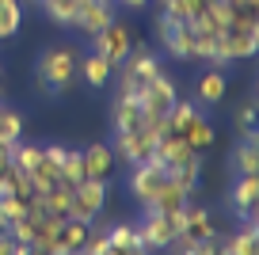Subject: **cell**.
Segmentation results:
<instances>
[{
  "label": "cell",
  "instance_id": "cell-28",
  "mask_svg": "<svg viewBox=\"0 0 259 255\" xmlns=\"http://www.w3.org/2000/svg\"><path fill=\"white\" fill-rule=\"evenodd\" d=\"M23 23V0H0V42L12 38Z\"/></svg>",
  "mask_w": 259,
  "mask_h": 255
},
{
  "label": "cell",
  "instance_id": "cell-39",
  "mask_svg": "<svg viewBox=\"0 0 259 255\" xmlns=\"http://www.w3.org/2000/svg\"><path fill=\"white\" fill-rule=\"evenodd\" d=\"M73 255H84V251H73Z\"/></svg>",
  "mask_w": 259,
  "mask_h": 255
},
{
  "label": "cell",
  "instance_id": "cell-22",
  "mask_svg": "<svg viewBox=\"0 0 259 255\" xmlns=\"http://www.w3.org/2000/svg\"><path fill=\"white\" fill-rule=\"evenodd\" d=\"M194 99H198V107H218L221 99H225V72L210 65V72L198 80V92H194Z\"/></svg>",
  "mask_w": 259,
  "mask_h": 255
},
{
  "label": "cell",
  "instance_id": "cell-21",
  "mask_svg": "<svg viewBox=\"0 0 259 255\" xmlns=\"http://www.w3.org/2000/svg\"><path fill=\"white\" fill-rule=\"evenodd\" d=\"M42 202V209H46L50 217H69V202H73V187L69 183H54L46 187V191H34Z\"/></svg>",
  "mask_w": 259,
  "mask_h": 255
},
{
  "label": "cell",
  "instance_id": "cell-40",
  "mask_svg": "<svg viewBox=\"0 0 259 255\" xmlns=\"http://www.w3.org/2000/svg\"><path fill=\"white\" fill-rule=\"evenodd\" d=\"M206 4H213V0H206Z\"/></svg>",
  "mask_w": 259,
  "mask_h": 255
},
{
  "label": "cell",
  "instance_id": "cell-13",
  "mask_svg": "<svg viewBox=\"0 0 259 255\" xmlns=\"http://www.w3.org/2000/svg\"><path fill=\"white\" fill-rule=\"evenodd\" d=\"M210 236H218L210 209H206V206H194V202H187V206H183V225H179L176 244H194V240H210Z\"/></svg>",
  "mask_w": 259,
  "mask_h": 255
},
{
  "label": "cell",
  "instance_id": "cell-19",
  "mask_svg": "<svg viewBox=\"0 0 259 255\" xmlns=\"http://www.w3.org/2000/svg\"><path fill=\"white\" fill-rule=\"evenodd\" d=\"M187 202H191V194L183 191V183H179L176 176H168V183H164L160 191H156V198L149 202L145 209H156V214H179V209H183Z\"/></svg>",
  "mask_w": 259,
  "mask_h": 255
},
{
  "label": "cell",
  "instance_id": "cell-26",
  "mask_svg": "<svg viewBox=\"0 0 259 255\" xmlns=\"http://www.w3.org/2000/svg\"><path fill=\"white\" fill-rule=\"evenodd\" d=\"M107 244H111V251H118V255H126V251H134V247H141L138 225H114V229H107Z\"/></svg>",
  "mask_w": 259,
  "mask_h": 255
},
{
  "label": "cell",
  "instance_id": "cell-2",
  "mask_svg": "<svg viewBox=\"0 0 259 255\" xmlns=\"http://www.w3.org/2000/svg\"><path fill=\"white\" fill-rule=\"evenodd\" d=\"M76 69H80V54H76V46H69V42L50 46L46 54L34 61V76H38V88L46 92V96H61L76 80Z\"/></svg>",
  "mask_w": 259,
  "mask_h": 255
},
{
  "label": "cell",
  "instance_id": "cell-32",
  "mask_svg": "<svg viewBox=\"0 0 259 255\" xmlns=\"http://www.w3.org/2000/svg\"><path fill=\"white\" fill-rule=\"evenodd\" d=\"M107 247H111V244H107V229H92V232H88V240H84V247H80V251H84V255H103Z\"/></svg>",
  "mask_w": 259,
  "mask_h": 255
},
{
  "label": "cell",
  "instance_id": "cell-1",
  "mask_svg": "<svg viewBox=\"0 0 259 255\" xmlns=\"http://www.w3.org/2000/svg\"><path fill=\"white\" fill-rule=\"evenodd\" d=\"M255 50H259V19H255V12L233 8L229 27L218 34V65L225 69V65H233V61H248V57H255Z\"/></svg>",
  "mask_w": 259,
  "mask_h": 255
},
{
  "label": "cell",
  "instance_id": "cell-20",
  "mask_svg": "<svg viewBox=\"0 0 259 255\" xmlns=\"http://www.w3.org/2000/svg\"><path fill=\"white\" fill-rule=\"evenodd\" d=\"M84 76V84H88V88H103L107 80L114 76V65L107 61V57H99L96 50H92L88 57H80V69H76Z\"/></svg>",
  "mask_w": 259,
  "mask_h": 255
},
{
  "label": "cell",
  "instance_id": "cell-27",
  "mask_svg": "<svg viewBox=\"0 0 259 255\" xmlns=\"http://www.w3.org/2000/svg\"><path fill=\"white\" fill-rule=\"evenodd\" d=\"M0 141L4 145L23 141V114L16 107H4V103H0Z\"/></svg>",
  "mask_w": 259,
  "mask_h": 255
},
{
  "label": "cell",
  "instance_id": "cell-16",
  "mask_svg": "<svg viewBox=\"0 0 259 255\" xmlns=\"http://www.w3.org/2000/svg\"><path fill=\"white\" fill-rule=\"evenodd\" d=\"M114 8H118L114 0H84V4H80V16H76L73 27L92 38V34H99L107 23H114Z\"/></svg>",
  "mask_w": 259,
  "mask_h": 255
},
{
  "label": "cell",
  "instance_id": "cell-38",
  "mask_svg": "<svg viewBox=\"0 0 259 255\" xmlns=\"http://www.w3.org/2000/svg\"><path fill=\"white\" fill-rule=\"evenodd\" d=\"M27 4H34V8H42V0H27Z\"/></svg>",
  "mask_w": 259,
  "mask_h": 255
},
{
  "label": "cell",
  "instance_id": "cell-30",
  "mask_svg": "<svg viewBox=\"0 0 259 255\" xmlns=\"http://www.w3.org/2000/svg\"><path fill=\"white\" fill-rule=\"evenodd\" d=\"M236 130H240V137H248V141H259V130H255V103H244L240 114H236Z\"/></svg>",
  "mask_w": 259,
  "mask_h": 255
},
{
  "label": "cell",
  "instance_id": "cell-10",
  "mask_svg": "<svg viewBox=\"0 0 259 255\" xmlns=\"http://www.w3.org/2000/svg\"><path fill=\"white\" fill-rule=\"evenodd\" d=\"M168 183V172H164V164H156V160H145V164H134V172H130L126 187L130 194L141 202V206H149V202L156 198V191Z\"/></svg>",
  "mask_w": 259,
  "mask_h": 255
},
{
  "label": "cell",
  "instance_id": "cell-35",
  "mask_svg": "<svg viewBox=\"0 0 259 255\" xmlns=\"http://www.w3.org/2000/svg\"><path fill=\"white\" fill-rule=\"evenodd\" d=\"M23 255H50V251H42V247H27Z\"/></svg>",
  "mask_w": 259,
  "mask_h": 255
},
{
  "label": "cell",
  "instance_id": "cell-12",
  "mask_svg": "<svg viewBox=\"0 0 259 255\" xmlns=\"http://www.w3.org/2000/svg\"><path fill=\"white\" fill-rule=\"evenodd\" d=\"M111 126H114V134H134V130L149 126V114H145V107H141V99L118 92V96H114V107H111Z\"/></svg>",
  "mask_w": 259,
  "mask_h": 255
},
{
  "label": "cell",
  "instance_id": "cell-9",
  "mask_svg": "<svg viewBox=\"0 0 259 255\" xmlns=\"http://www.w3.org/2000/svg\"><path fill=\"white\" fill-rule=\"evenodd\" d=\"M92 50H96L99 57H107V61L118 69L122 61L130 57V50H134V34H130V27L126 23H107L99 34H92Z\"/></svg>",
  "mask_w": 259,
  "mask_h": 255
},
{
  "label": "cell",
  "instance_id": "cell-36",
  "mask_svg": "<svg viewBox=\"0 0 259 255\" xmlns=\"http://www.w3.org/2000/svg\"><path fill=\"white\" fill-rule=\"evenodd\" d=\"M126 255H153V251H145V247H134V251H126Z\"/></svg>",
  "mask_w": 259,
  "mask_h": 255
},
{
  "label": "cell",
  "instance_id": "cell-15",
  "mask_svg": "<svg viewBox=\"0 0 259 255\" xmlns=\"http://www.w3.org/2000/svg\"><path fill=\"white\" fill-rule=\"evenodd\" d=\"M92 225L76 221V217H61V225L54 229V240H50V255H73L84 247V240H88Z\"/></svg>",
  "mask_w": 259,
  "mask_h": 255
},
{
  "label": "cell",
  "instance_id": "cell-5",
  "mask_svg": "<svg viewBox=\"0 0 259 255\" xmlns=\"http://www.w3.org/2000/svg\"><path fill=\"white\" fill-rule=\"evenodd\" d=\"M168 130V122L164 118H149V126L134 130V134H114L111 149H114V160H122V164H145V160H153V149H156V137Z\"/></svg>",
  "mask_w": 259,
  "mask_h": 255
},
{
  "label": "cell",
  "instance_id": "cell-34",
  "mask_svg": "<svg viewBox=\"0 0 259 255\" xmlns=\"http://www.w3.org/2000/svg\"><path fill=\"white\" fill-rule=\"evenodd\" d=\"M114 4H122V8H134V12H138V8H145L149 0H114Z\"/></svg>",
  "mask_w": 259,
  "mask_h": 255
},
{
  "label": "cell",
  "instance_id": "cell-18",
  "mask_svg": "<svg viewBox=\"0 0 259 255\" xmlns=\"http://www.w3.org/2000/svg\"><path fill=\"white\" fill-rule=\"evenodd\" d=\"M221 255H259V217L240 225V232L221 240Z\"/></svg>",
  "mask_w": 259,
  "mask_h": 255
},
{
  "label": "cell",
  "instance_id": "cell-6",
  "mask_svg": "<svg viewBox=\"0 0 259 255\" xmlns=\"http://www.w3.org/2000/svg\"><path fill=\"white\" fill-rule=\"evenodd\" d=\"M179 225H183V209L179 214H156V209H145L138 221V236L145 251H168L179 236Z\"/></svg>",
  "mask_w": 259,
  "mask_h": 255
},
{
  "label": "cell",
  "instance_id": "cell-25",
  "mask_svg": "<svg viewBox=\"0 0 259 255\" xmlns=\"http://www.w3.org/2000/svg\"><path fill=\"white\" fill-rule=\"evenodd\" d=\"M80 4H84V0H42L46 16L54 19L57 27H73L76 16H80Z\"/></svg>",
  "mask_w": 259,
  "mask_h": 255
},
{
  "label": "cell",
  "instance_id": "cell-37",
  "mask_svg": "<svg viewBox=\"0 0 259 255\" xmlns=\"http://www.w3.org/2000/svg\"><path fill=\"white\" fill-rule=\"evenodd\" d=\"M0 236H8V221L4 217H0Z\"/></svg>",
  "mask_w": 259,
  "mask_h": 255
},
{
  "label": "cell",
  "instance_id": "cell-33",
  "mask_svg": "<svg viewBox=\"0 0 259 255\" xmlns=\"http://www.w3.org/2000/svg\"><path fill=\"white\" fill-rule=\"evenodd\" d=\"M12 149H16V145L0 141V176H8V167H12Z\"/></svg>",
  "mask_w": 259,
  "mask_h": 255
},
{
  "label": "cell",
  "instance_id": "cell-8",
  "mask_svg": "<svg viewBox=\"0 0 259 255\" xmlns=\"http://www.w3.org/2000/svg\"><path fill=\"white\" fill-rule=\"evenodd\" d=\"M103 206H107V183H99V179H80V183L73 187L69 217H76V221H84V225H96V217L103 214Z\"/></svg>",
  "mask_w": 259,
  "mask_h": 255
},
{
  "label": "cell",
  "instance_id": "cell-17",
  "mask_svg": "<svg viewBox=\"0 0 259 255\" xmlns=\"http://www.w3.org/2000/svg\"><path fill=\"white\" fill-rule=\"evenodd\" d=\"M229 202H233L240 221H251V217H255V206H259V176H236Z\"/></svg>",
  "mask_w": 259,
  "mask_h": 255
},
{
  "label": "cell",
  "instance_id": "cell-31",
  "mask_svg": "<svg viewBox=\"0 0 259 255\" xmlns=\"http://www.w3.org/2000/svg\"><path fill=\"white\" fill-rule=\"evenodd\" d=\"M27 214V198H16V194H0V217L4 221H19V217Z\"/></svg>",
  "mask_w": 259,
  "mask_h": 255
},
{
  "label": "cell",
  "instance_id": "cell-4",
  "mask_svg": "<svg viewBox=\"0 0 259 255\" xmlns=\"http://www.w3.org/2000/svg\"><path fill=\"white\" fill-rule=\"evenodd\" d=\"M164 65H160V54H156L153 46H145V42H134V50H130V57L118 65V92H126V96H138L141 88H145L153 76H160Z\"/></svg>",
  "mask_w": 259,
  "mask_h": 255
},
{
  "label": "cell",
  "instance_id": "cell-3",
  "mask_svg": "<svg viewBox=\"0 0 259 255\" xmlns=\"http://www.w3.org/2000/svg\"><path fill=\"white\" fill-rule=\"evenodd\" d=\"M164 122H168V130L179 134L194 152H206L213 145V126H210V118L194 107V99H176V107L168 111Z\"/></svg>",
  "mask_w": 259,
  "mask_h": 255
},
{
  "label": "cell",
  "instance_id": "cell-29",
  "mask_svg": "<svg viewBox=\"0 0 259 255\" xmlns=\"http://www.w3.org/2000/svg\"><path fill=\"white\" fill-rule=\"evenodd\" d=\"M80 179H84V152L80 149H69V152H65V160H61V183L76 187Z\"/></svg>",
  "mask_w": 259,
  "mask_h": 255
},
{
  "label": "cell",
  "instance_id": "cell-24",
  "mask_svg": "<svg viewBox=\"0 0 259 255\" xmlns=\"http://www.w3.org/2000/svg\"><path fill=\"white\" fill-rule=\"evenodd\" d=\"M27 179H31V187H34V191H46V187L61 183V167H57L54 160H50L46 152H42V156H38V164H34L31 172H27Z\"/></svg>",
  "mask_w": 259,
  "mask_h": 255
},
{
  "label": "cell",
  "instance_id": "cell-14",
  "mask_svg": "<svg viewBox=\"0 0 259 255\" xmlns=\"http://www.w3.org/2000/svg\"><path fill=\"white\" fill-rule=\"evenodd\" d=\"M80 152H84V179H99V183H111L114 167H118L111 141H96V145H88V149H80Z\"/></svg>",
  "mask_w": 259,
  "mask_h": 255
},
{
  "label": "cell",
  "instance_id": "cell-7",
  "mask_svg": "<svg viewBox=\"0 0 259 255\" xmlns=\"http://www.w3.org/2000/svg\"><path fill=\"white\" fill-rule=\"evenodd\" d=\"M156 38H160L164 54L171 61H191V46H194V31L187 19H171V16H156Z\"/></svg>",
  "mask_w": 259,
  "mask_h": 255
},
{
  "label": "cell",
  "instance_id": "cell-23",
  "mask_svg": "<svg viewBox=\"0 0 259 255\" xmlns=\"http://www.w3.org/2000/svg\"><path fill=\"white\" fill-rule=\"evenodd\" d=\"M233 172L236 176H259V141L240 137V145L233 149Z\"/></svg>",
  "mask_w": 259,
  "mask_h": 255
},
{
  "label": "cell",
  "instance_id": "cell-11",
  "mask_svg": "<svg viewBox=\"0 0 259 255\" xmlns=\"http://www.w3.org/2000/svg\"><path fill=\"white\" fill-rule=\"evenodd\" d=\"M138 99H141V107H145L149 118H168V111L176 107L179 92H176V84H171V80L160 72V76H153L145 88L138 92Z\"/></svg>",
  "mask_w": 259,
  "mask_h": 255
}]
</instances>
